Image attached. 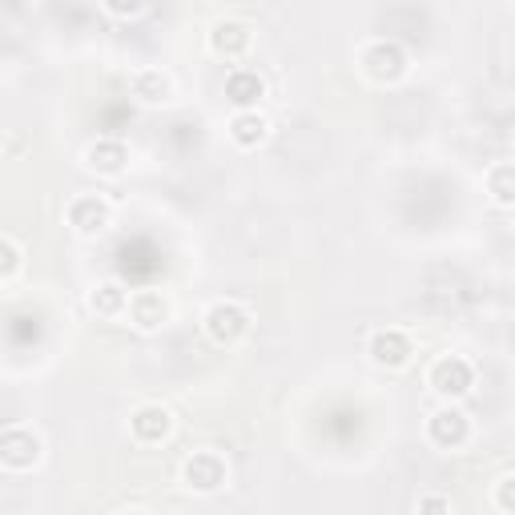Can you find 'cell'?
Instances as JSON below:
<instances>
[{
	"label": "cell",
	"mask_w": 515,
	"mask_h": 515,
	"mask_svg": "<svg viewBox=\"0 0 515 515\" xmlns=\"http://www.w3.org/2000/svg\"><path fill=\"white\" fill-rule=\"evenodd\" d=\"M41 451H45L41 435L33 427H25V423H13V427H5V435H0V463H5L9 471L37 467L41 463Z\"/></svg>",
	"instance_id": "obj_1"
},
{
	"label": "cell",
	"mask_w": 515,
	"mask_h": 515,
	"mask_svg": "<svg viewBox=\"0 0 515 515\" xmlns=\"http://www.w3.org/2000/svg\"><path fill=\"white\" fill-rule=\"evenodd\" d=\"M246 330H250V310L246 306H238V302H214L206 310V334L218 342V347H230V342H238Z\"/></svg>",
	"instance_id": "obj_2"
},
{
	"label": "cell",
	"mask_w": 515,
	"mask_h": 515,
	"mask_svg": "<svg viewBox=\"0 0 515 515\" xmlns=\"http://www.w3.org/2000/svg\"><path fill=\"white\" fill-rule=\"evenodd\" d=\"M363 73L379 85H391L407 73V53L395 41H375V45L363 49Z\"/></svg>",
	"instance_id": "obj_3"
},
{
	"label": "cell",
	"mask_w": 515,
	"mask_h": 515,
	"mask_svg": "<svg viewBox=\"0 0 515 515\" xmlns=\"http://www.w3.org/2000/svg\"><path fill=\"white\" fill-rule=\"evenodd\" d=\"M431 387L443 395V399H463L471 387H475V367L459 355H443L435 359L431 367Z\"/></svg>",
	"instance_id": "obj_4"
},
{
	"label": "cell",
	"mask_w": 515,
	"mask_h": 515,
	"mask_svg": "<svg viewBox=\"0 0 515 515\" xmlns=\"http://www.w3.org/2000/svg\"><path fill=\"white\" fill-rule=\"evenodd\" d=\"M226 459L218 455V451H194L186 463H182V479H186V487H194V491H218L222 483H226Z\"/></svg>",
	"instance_id": "obj_5"
},
{
	"label": "cell",
	"mask_w": 515,
	"mask_h": 515,
	"mask_svg": "<svg viewBox=\"0 0 515 515\" xmlns=\"http://www.w3.org/2000/svg\"><path fill=\"white\" fill-rule=\"evenodd\" d=\"M109 222H113V206H109L105 198L85 194V198L69 202V226H73L77 234L97 238V234H105V230H109Z\"/></svg>",
	"instance_id": "obj_6"
},
{
	"label": "cell",
	"mask_w": 515,
	"mask_h": 515,
	"mask_svg": "<svg viewBox=\"0 0 515 515\" xmlns=\"http://www.w3.org/2000/svg\"><path fill=\"white\" fill-rule=\"evenodd\" d=\"M427 435H431V443H435V447H443V451H459V447L471 439V423H467V415H463L459 407H443V411H435V415H431Z\"/></svg>",
	"instance_id": "obj_7"
},
{
	"label": "cell",
	"mask_w": 515,
	"mask_h": 515,
	"mask_svg": "<svg viewBox=\"0 0 515 515\" xmlns=\"http://www.w3.org/2000/svg\"><path fill=\"white\" fill-rule=\"evenodd\" d=\"M411 355H415V347H411V338H407V330H375L371 334V359L379 363V367H391V371H399V367H407L411 363Z\"/></svg>",
	"instance_id": "obj_8"
},
{
	"label": "cell",
	"mask_w": 515,
	"mask_h": 515,
	"mask_svg": "<svg viewBox=\"0 0 515 515\" xmlns=\"http://www.w3.org/2000/svg\"><path fill=\"white\" fill-rule=\"evenodd\" d=\"M129 431H133L137 443H161L169 431H174V415H169L161 403H145V407L133 411Z\"/></svg>",
	"instance_id": "obj_9"
},
{
	"label": "cell",
	"mask_w": 515,
	"mask_h": 515,
	"mask_svg": "<svg viewBox=\"0 0 515 515\" xmlns=\"http://www.w3.org/2000/svg\"><path fill=\"white\" fill-rule=\"evenodd\" d=\"M125 314H129V322L137 330H157L169 318V302L157 290H137V294H129V310Z\"/></svg>",
	"instance_id": "obj_10"
},
{
	"label": "cell",
	"mask_w": 515,
	"mask_h": 515,
	"mask_svg": "<svg viewBox=\"0 0 515 515\" xmlns=\"http://www.w3.org/2000/svg\"><path fill=\"white\" fill-rule=\"evenodd\" d=\"M129 89H133V97L141 105H165L169 93H174V85H169V77L161 69H137L133 81H129Z\"/></svg>",
	"instance_id": "obj_11"
},
{
	"label": "cell",
	"mask_w": 515,
	"mask_h": 515,
	"mask_svg": "<svg viewBox=\"0 0 515 515\" xmlns=\"http://www.w3.org/2000/svg\"><path fill=\"white\" fill-rule=\"evenodd\" d=\"M262 93H266V85H262V77H258L254 69H234V73L226 77V97H230L238 109H254V105L262 101Z\"/></svg>",
	"instance_id": "obj_12"
},
{
	"label": "cell",
	"mask_w": 515,
	"mask_h": 515,
	"mask_svg": "<svg viewBox=\"0 0 515 515\" xmlns=\"http://www.w3.org/2000/svg\"><path fill=\"white\" fill-rule=\"evenodd\" d=\"M250 29L246 25H238V21H222V25H214V33H210V49L218 53V57H242L246 49H250Z\"/></svg>",
	"instance_id": "obj_13"
},
{
	"label": "cell",
	"mask_w": 515,
	"mask_h": 515,
	"mask_svg": "<svg viewBox=\"0 0 515 515\" xmlns=\"http://www.w3.org/2000/svg\"><path fill=\"white\" fill-rule=\"evenodd\" d=\"M125 161H129V149H125L121 141H97V145H89V153H85V165L97 169V174H105V178L121 174Z\"/></svg>",
	"instance_id": "obj_14"
},
{
	"label": "cell",
	"mask_w": 515,
	"mask_h": 515,
	"mask_svg": "<svg viewBox=\"0 0 515 515\" xmlns=\"http://www.w3.org/2000/svg\"><path fill=\"white\" fill-rule=\"evenodd\" d=\"M266 117L258 113V109H238V117L230 121V137L242 145V149H254V145H262L266 141Z\"/></svg>",
	"instance_id": "obj_15"
},
{
	"label": "cell",
	"mask_w": 515,
	"mask_h": 515,
	"mask_svg": "<svg viewBox=\"0 0 515 515\" xmlns=\"http://www.w3.org/2000/svg\"><path fill=\"white\" fill-rule=\"evenodd\" d=\"M487 194L495 206H515V161H499L487 169Z\"/></svg>",
	"instance_id": "obj_16"
},
{
	"label": "cell",
	"mask_w": 515,
	"mask_h": 515,
	"mask_svg": "<svg viewBox=\"0 0 515 515\" xmlns=\"http://www.w3.org/2000/svg\"><path fill=\"white\" fill-rule=\"evenodd\" d=\"M89 306H93L97 314H105V318H113V314H121V310H129V290H121L117 282H105V286H97V290H93V298H89Z\"/></svg>",
	"instance_id": "obj_17"
},
{
	"label": "cell",
	"mask_w": 515,
	"mask_h": 515,
	"mask_svg": "<svg viewBox=\"0 0 515 515\" xmlns=\"http://www.w3.org/2000/svg\"><path fill=\"white\" fill-rule=\"evenodd\" d=\"M0 246H5V270H0V282H13V278H17V270H21V246H17V238H13V234L0 238Z\"/></svg>",
	"instance_id": "obj_18"
},
{
	"label": "cell",
	"mask_w": 515,
	"mask_h": 515,
	"mask_svg": "<svg viewBox=\"0 0 515 515\" xmlns=\"http://www.w3.org/2000/svg\"><path fill=\"white\" fill-rule=\"evenodd\" d=\"M149 0H101V9L113 13V17H137Z\"/></svg>",
	"instance_id": "obj_19"
},
{
	"label": "cell",
	"mask_w": 515,
	"mask_h": 515,
	"mask_svg": "<svg viewBox=\"0 0 515 515\" xmlns=\"http://www.w3.org/2000/svg\"><path fill=\"white\" fill-rule=\"evenodd\" d=\"M495 507L515 511V475H503V479L495 483Z\"/></svg>",
	"instance_id": "obj_20"
},
{
	"label": "cell",
	"mask_w": 515,
	"mask_h": 515,
	"mask_svg": "<svg viewBox=\"0 0 515 515\" xmlns=\"http://www.w3.org/2000/svg\"><path fill=\"white\" fill-rule=\"evenodd\" d=\"M447 507H451V499H439V495L419 499V511H447Z\"/></svg>",
	"instance_id": "obj_21"
}]
</instances>
